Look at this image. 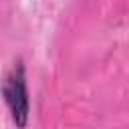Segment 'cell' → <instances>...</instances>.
<instances>
[{
  "mask_svg": "<svg viewBox=\"0 0 129 129\" xmlns=\"http://www.w3.org/2000/svg\"><path fill=\"white\" fill-rule=\"evenodd\" d=\"M2 95L4 101L12 113V119L16 125L24 127L28 119V93H26V79H24V67L18 62L4 79L2 83Z\"/></svg>",
  "mask_w": 129,
  "mask_h": 129,
  "instance_id": "1",
  "label": "cell"
}]
</instances>
